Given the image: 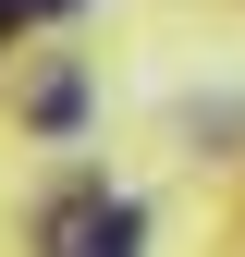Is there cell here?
<instances>
[{"mask_svg": "<svg viewBox=\"0 0 245 257\" xmlns=\"http://www.w3.org/2000/svg\"><path fill=\"white\" fill-rule=\"evenodd\" d=\"M135 233H147V208H122V196H74L49 220V257H135Z\"/></svg>", "mask_w": 245, "mask_h": 257, "instance_id": "6da1fadb", "label": "cell"}]
</instances>
